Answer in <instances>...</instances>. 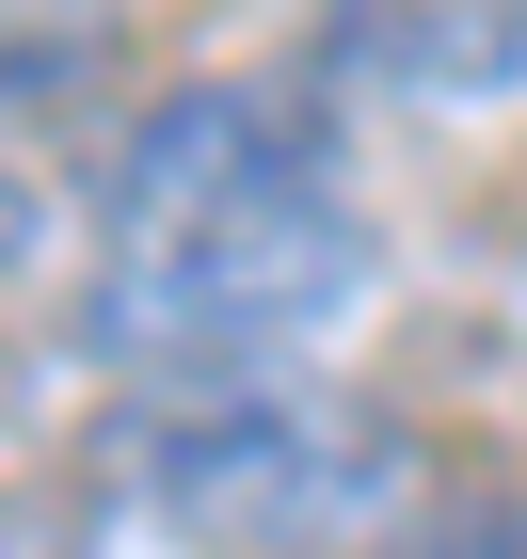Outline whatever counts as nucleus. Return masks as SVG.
Returning a JSON list of instances; mask_svg holds the SVG:
<instances>
[{"label": "nucleus", "mask_w": 527, "mask_h": 559, "mask_svg": "<svg viewBox=\"0 0 527 559\" xmlns=\"http://www.w3.org/2000/svg\"><path fill=\"white\" fill-rule=\"evenodd\" d=\"M384 240L351 209L336 144L272 81H192L112 144L96 192V272H81V352L129 368L144 400L192 384H272L368 304Z\"/></svg>", "instance_id": "1"}, {"label": "nucleus", "mask_w": 527, "mask_h": 559, "mask_svg": "<svg viewBox=\"0 0 527 559\" xmlns=\"http://www.w3.org/2000/svg\"><path fill=\"white\" fill-rule=\"evenodd\" d=\"M112 496L192 559H384L432 527V448L351 384H192L112 431Z\"/></svg>", "instance_id": "2"}, {"label": "nucleus", "mask_w": 527, "mask_h": 559, "mask_svg": "<svg viewBox=\"0 0 527 559\" xmlns=\"http://www.w3.org/2000/svg\"><path fill=\"white\" fill-rule=\"evenodd\" d=\"M320 96H351V112H512L527 0H351L320 33Z\"/></svg>", "instance_id": "3"}, {"label": "nucleus", "mask_w": 527, "mask_h": 559, "mask_svg": "<svg viewBox=\"0 0 527 559\" xmlns=\"http://www.w3.org/2000/svg\"><path fill=\"white\" fill-rule=\"evenodd\" d=\"M432 559H527V512H480L464 544H432Z\"/></svg>", "instance_id": "4"}]
</instances>
